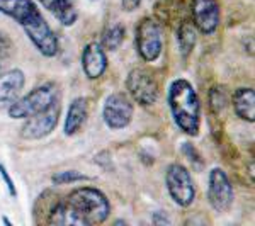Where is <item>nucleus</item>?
Wrapping results in <instances>:
<instances>
[{"mask_svg":"<svg viewBox=\"0 0 255 226\" xmlns=\"http://www.w3.org/2000/svg\"><path fill=\"white\" fill-rule=\"evenodd\" d=\"M0 12L9 15L22 26L41 55L55 56L58 53V39L49 24L41 15L39 9L31 0H0Z\"/></svg>","mask_w":255,"mask_h":226,"instance_id":"1","label":"nucleus"},{"mask_svg":"<svg viewBox=\"0 0 255 226\" xmlns=\"http://www.w3.org/2000/svg\"><path fill=\"white\" fill-rule=\"evenodd\" d=\"M168 108L175 124L186 134L196 136L199 133L201 104L194 87L187 80H174L168 87Z\"/></svg>","mask_w":255,"mask_h":226,"instance_id":"2","label":"nucleus"},{"mask_svg":"<svg viewBox=\"0 0 255 226\" xmlns=\"http://www.w3.org/2000/svg\"><path fill=\"white\" fill-rule=\"evenodd\" d=\"M65 204L68 206L77 226L104 223L111 211L109 201L106 199V196L92 187H82L73 191L67 197Z\"/></svg>","mask_w":255,"mask_h":226,"instance_id":"3","label":"nucleus"},{"mask_svg":"<svg viewBox=\"0 0 255 226\" xmlns=\"http://www.w3.org/2000/svg\"><path fill=\"white\" fill-rule=\"evenodd\" d=\"M58 102V90L55 84H44L22 99H15L9 109L12 119H27Z\"/></svg>","mask_w":255,"mask_h":226,"instance_id":"4","label":"nucleus"},{"mask_svg":"<svg viewBox=\"0 0 255 226\" xmlns=\"http://www.w3.org/2000/svg\"><path fill=\"white\" fill-rule=\"evenodd\" d=\"M165 184L168 194H170L175 204H179L182 208L191 206L196 197V189L194 184H192L191 174L187 172L186 167L179 165V163H172L167 168Z\"/></svg>","mask_w":255,"mask_h":226,"instance_id":"5","label":"nucleus"},{"mask_svg":"<svg viewBox=\"0 0 255 226\" xmlns=\"http://www.w3.org/2000/svg\"><path fill=\"white\" fill-rule=\"evenodd\" d=\"M128 90L131 97L141 106H151L158 99V85L148 70L134 68L128 77Z\"/></svg>","mask_w":255,"mask_h":226,"instance_id":"6","label":"nucleus"},{"mask_svg":"<svg viewBox=\"0 0 255 226\" xmlns=\"http://www.w3.org/2000/svg\"><path fill=\"white\" fill-rule=\"evenodd\" d=\"M138 53L145 61H155L162 53V31L153 19H145L136 29Z\"/></svg>","mask_w":255,"mask_h":226,"instance_id":"7","label":"nucleus"},{"mask_svg":"<svg viewBox=\"0 0 255 226\" xmlns=\"http://www.w3.org/2000/svg\"><path fill=\"white\" fill-rule=\"evenodd\" d=\"M58 117H60V106H58V102H55V104L49 106L48 109L27 117L26 124L20 129V136L24 139H41V138L48 136V134L55 129L56 122H58Z\"/></svg>","mask_w":255,"mask_h":226,"instance_id":"8","label":"nucleus"},{"mask_svg":"<svg viewBox=\"0 0 255 226\" xmlns=\"http://www.w3.org/2000/svg\"><path fill=\"white\" fill-rule=\"evenodd\" d=\"M104 122L111 129H123L131 122L133 117V106L125 94H113L106 99L104 111H102Z\"/></svg>","mask_w":255,"mask_h":226,"instance_id":"9","label":"nucleus"},{"mask_svg":"<svg viewBox=\"0 0 255 226\" xmlns=\"http://www.w3.org/2000/svg\"><path fill=\"white\" fill-rule=\"evenodd\" d=\"M208 199L216 211H226L233 203V189L228 177L221 168H213L209 174Z\"/></svg>","mask_w":255,"mask_h":226,"instance_id":"10","label":"nucleus"},{"mask_svg":"<svg viewBox=\"0 0 255 226\" xmlns=\"http://www.w3.org/2000/svg\"><path fill=\"white\" fill-rule=\"evenodd\" d=\"M194 26L204 34H213L220 24V5L216 0H192Z\"/></svg>","mask_w":255,"mask_h":226,"instance_id":"11","label":"nucleus"},{"mask_svg":"<svg viewBox=\"0 0 255 226\" xmlns=\"http://www.w3.org/2000/svg\"><path fill=\"white\" fill-rule=\"evenodd\" d=\"M106 67H108V58H106V53L101 44H87L84 53H82V68H84L85 75L92 80L99 79L106 72Z\"/></svg>","mask_w":255,"mask_h":226,"instance_id":"12","label":"nucleus"},{"mask_svg":"<svg viewBox=\"0 0 255 226\" xmlns=\"http://www.w3.org/2000/svg\"><path fill=\"white\" fill-rule=\"evenodd\" d=\"M24 73L20 70H9L0 73V102H14L24 87Z\"/></svg>","mask_w":255,"mask_h":226,"instance_id":"13","label":"nucleus"},{"mask_svg":"<svg viewBox=\"0 0 255 226\" xmlns=\"http://www.w3.org/2000/svg\"><path fill=\"white\" fill-rule=\"evenodd\" d=\"M233 108L244 121H255V94L252 89H238L233 96Z\"/></svg>","mask_w":255,"mask_h":226,"instance_id":"14","label":"nucleus"},{"mask_svg":"<svg viewBox=\"0 0 255 226\" xmlns=\"http://www.w3.org/2000/svg\"><path fill=\"white\" fill-rule=\"evenodd\" d=\"M87 117V101L84 97H79L70 104L67 119H65V134L72 136L82 128Z\"/></svg>","mask_w":255,"mask_h":226,"instance_id":"15","label":"nucleus"},{"mask_svg":"<svg viewBox=\"0 0 255 226\" xmlns=\"http://www.w3.org/2000/svg\"><path fill=\"white\" fill-rule=\"evenodd\" d=\"M44 7L53 12L56 19L60 20L63 26H72L77 20V9L73 5V0H48Z\"/></svg>","mask_w":255,"mask_h":226,"instance_id":"16","label":"nucleus"},{"mask_svg":"<svg viewBox=\"0 0 255 226\" xmlns=\"http://www.w3.org/2000/svg\"><path fill=\"white\" fill-rule=\"evenodd\" d=\"M125 41V27L121 24H113L108 29L104 31V36H102V46L106 49H111V51H116V49L121 46V43Z\"/></svg>","mask_w":255,"mask_h":226,"instance_id":"17","label":"nucleus"},{"mask_svg":"<svg viewBox=\"0 0 255 226\" xmlns=\"http://www.w3.org/2000/svg\"><path fill=\"white\" fill-rule=\"evenodd\" d=\"M196 44V31L192 24H184L179 29V48L184 55H189Z\"/></svg>","mask_w":255,"mask_h":226,"instance_id":"18","label":"nucleus"},{"mask_svg":"<svg viewBox=\"0 0 255 226\" xmlns=\"http://www.w3.org/2000/svg\"><path fill=\"white\" fill-rule=\"evenodd\" d=\"M53 184H73V182H80V180H87L85 175L79 174L77 170H65V172H58V174L53 175Z\"/></svg>","mask_w":255,"mask_h":226,"instance_id":"19","label":"nucleus"},{"mask_svg":"<svg viewBox=\"0 0 255 226\" xmlns=\"http://www.w3.org/2000/svg\"><path fill=\"white\" fill-rule=\"evenodd\" d=\"M0 175H2V179L5 180V184H7V189H9V192H10V196H17V192H15V187H14V182H12V179H10V175H9V172H7V168L0 163Z\"/></svg>","mask_w":255,"mask_h":226,"instance_id":"20","label":"nucleus"},{"mask_svg":"<svg viewBox=\"0 0 255 226\" xmlns=\"http://www.w3.org/2000/svg\"><path fill=\"white\" fill-rule=\"evenodd\" d=\"M139 3H141V0H123V9L128 12H133L138 9Z\"/></svg>","mask_w":255,"mask_h":226,"instance_id":"21","label":"nucleus"},{"mask_svg":"<svg viewBox=\"0 0 255 226\" xmlns=\"http://www.w3.org/2000/svg\"><path fill=\"white\" fill-rule=\"evenodd\" d=\"M7 46H9V41H7L5 36H3L2 32H0V58H2V56H5Z\"/></svg>","mask_w":255,"mask_h":226,"instance_id":"22","label":"nucleus"},{"mask_svg":"<svg viewBox=\"0 0 255 226\" xmlns=\"http://www.w3.org/2000/svg\"><path fill=\"white\" fill-rule=\"evenodd\" d=\"M41 2H43V3H46V2H48V0H41Z\"/></svg>","mask_w":255,"mask_h":226,"instance_id":"23","label":"nucleus"},{"mask_svg":"<svg viewBox=\"0 0 255 226\" xmlns=\"http://www.w3.org/2000/svg\"><path fill=\"white\" fill-rule=\"evenodd\" d=\"M0 60H2V58H0ZM0 70H2V63H0Z\"/></svg>","mask_w":255,"mask_h":226,"instance_id":"24","label":"nucleus"}]
</instances>
